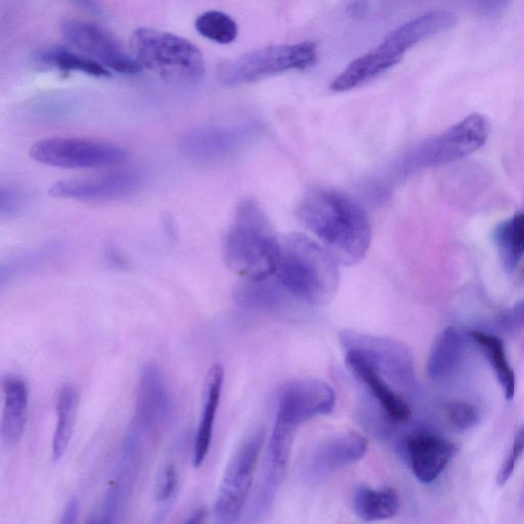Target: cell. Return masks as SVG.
I'll return each instance as SVG.
<instances>
[{
	"mask_svg": "<svg viewBox=\"0 0 524 524\" xmlns=\"http://www.w3.org/2000/svg\"><path fill=\"white\" fill-rule=\"evenodd\" d=\"M296 215L300 224L317 236L341 264L355 266L366 257L372 227L364 208L352 198L318 189L302 198Z\"/></svg>",
	"mask_w": 524,
	"mask_h": 524,
	"instance_id": "6da1fadb",
	"label": "cell"
},
{
	"mask_svg": "<svg viewBox=\"0 0 524 524\" xmlns=\"http://www.w3.org/2000/svg\"><path fill=\"white\" fill-rule=\"evenodd\" d=\"M338 264L323 245L307 235L291 233L281 239L275 276L279 285L296 300L322 307L338 291Z\"/></svg>",
	"mask_w": 524,
	"mask_h": 524,
	"instance_id": "7a4b0ae2",
	"label": "cell"
},
{
	"mask_svg": "<svg viewBox=\"0 0 524 524\" xmlns=\"http://www.w3.org/2000/svg\"><path fill=\"white\" fill-rule=\"evenodd\" d=\"M281 239L264 209L253 200L238 206L224 240L225 264L244 282L257 283L275 276Z\"/></svg>",
	"mask_w": 524,
	"mask_h": 524,
	"instance_id": "3957f363",
	"label": "cell"
},
{
	"mask_svg": "<svg viewBox=\"0 0 524 524\" xmlns=\"http://www.w3.org/2000/svg\"><path fill=\"white\" fill-rule=\"evenodd\" d=\"M335 403L333 388L322 380L296 379L283 385L270 441L275 470L281 471L287 466L298 427L313 418L332 413Z\"/></svg>",
	"mask_w": 524,
	"mask_h": 524,
	"instance_id": "277c9868",
	"label": "cell"
},
{
	"mask_svg": "<svg viewBox=\"0 0 524 524\" xmlns=\"http://www.w3.org/2000/svg\"><path fill=\"white\" fill-rule=\"evenodd\" d=\"M131 55L142 69L177 85L200 82L206 71L202 52L190 40L155 28H138L130 38Z\"/></svg>",
	"mask_w": 524,
	"mask_h": 524,
	"instance_id": "5b68a950",
	"label": "cell"
},
{
	"mask_svg": "<svg viewBox=\"0 0 524 524\" xmlns=\"http://www.w3.org/2000/svg\"><path fill=\"white\" fill-rule=\"evenodd\" d=\"M317 58L314 42L270 46L224 62L217 69V79L225 86H238L290 70L308 69Z\"/></svg>",
	"mask_w": 524,
	"mask_h": 524,
	"instance_id": "8992f818",
	"label": "cell"
},
{
	"mask_svg": "<svg viewBox=\"0 0 524 524\" xmlns=\"http://www.w3.org/2000/svg\"><path fill=\"white\" fill-rule=\"evenodd\" d=\"M490 122L482 114H471L439 136L414 148L404 159L405 172L456 162L482 148L490 136Z\"/></svg>",
	"mask_w": 524,
	"mask_h": 524,
	"instance_id": "52a82bcc",
	"label": "cell"
},
{
	"mask_svg": "<svg viewBox=\"0 0 524 524\" xmlns=\"http://www.w3.org/2000/svg\"><path fill=\"white\" fill-rule=\"evenodd\" d=\"M339 339L344 352L359 354L402 396L414 392V363L409 349L402 342L356 331H343Z\"/></svg>",
	"mask_w": 524,
	"mask_h": 524,
	"instance_id": "ba28073f",
	"label": "cell"
},
{
	"mask_svg": "<svg viewBox=\"0 0 524 524\" xmlns=\"http://www.w3.org/2000/svg\"><path fill=\"white\" fill-rule=\"evenodd\" d=\"M265 438L264 430L254 432L230 459L214 504L216 524H236L239 520L253 485Z\"/></svg>",
	"mask_w": 524,
	"mask_h": 524,
	"instance_id": "9c48e42d",
	"label": "cell"
},
{
	"mask_svg": "<svg viewBox=\"0 0 524 524\" xmlns=\"http://www.w3.org/2000/svg\"><path fill=\"white\" fill-rule=\"evenodd\" d=\"M36 162L67 169L105 168L120 164L126 152L103 141L78 138H52L36 142L30 149Z\"/></svg>",
	"mask_w": 524,
	"mask_h": 524,
	"instance_id": "30bf717a",
	"label": "cell"
},
{
	"mask_svg": "<svg viewBox=\"0 0 524 524\" xmlns=\"http://www.w3.org/2000/svg\"><path fill=\"white\" fill-rule=\"evenodd\" d=\"M61 32L71 47L110 72L136 75L143 70L133 55H129L118 40L98 24L68 19L62 23Z\"/></svg>",
	"mask_w": 524,
	"mask_h": 524,
	"instance_id": "8fae6325",
	"label": "cell"
},
{
	"mask_svg": "<svg viewBox=\"0 0 524 524\" xmlns=\"http://www.w3.org/2000/svg\"><path fill=\"white\" fill-rule=\"evenodd\" d=\"M173 415L169 384L156 364H147L140 373L133 427L144 436L157 434L168 426Z\"/></svg>",
	"mask_w": 524,
	"mask_h": 524,
	"instance_id": "7c38bea8",
	"label": "cell"
},
{
	"mask_svg": "<svg viewBox=\"0 0 524 524\" xmlns=\"http://www.w3.org/2000/svg\"><path fill=\"white\" fill-rule=\"evenodd\" d=\"M143 182L142 174L138 171H116L103 176L56 183L50 189V194L84 202L115 201L136 193Z\"/></svg>",
	"mask_w": 524,
	"mask_h": 524,
	"instance_id": "4fadbf2b",
	"label": "cell"
},
{
	"mask_svg": "<svg viewBox=\"0 0 524 524\" xmlns=\"http://www.w3.org/2000/svg\"><path fill=\"white\" fill-rule=\"evenodd\" d=\"M345 364L364 391L366 402L393 423L410 419L411 408L395 388L381 377L359 354L345 351Z\"/></svg>",
	"mask_w": 524,
	"mask_h": 524,
	"instance_id": "5bb4252c",
	"label": "cell"
},
{
	"mask_svg": "<svg viewBox=\"0 0 524 524\" xmlns=\"http://www.w3.org/2000/svg\"><path fill=\"white\" fill-rule=\"evenodd\" d=\"M456 23L457 16L453 12H428L391 31L375 50L396 66L417 43L451 29Z\"/></svg>",
	"mask_w": 524,
	"mask_h": 524,
	"instance_id": "9a60e30c",
	"label": "cell"
},
{
	"mask_svg": "<svg viewBox=\"0 0 524 524\" xmlns=\"http://www.w3.org/2000/svg\"><path fill=\"white\" fill-rule=\"evenodd\" d=\"M404 445L413 473L425 485L433 483L458 452L455 444L430 432L411 434Z\"/></svg>",
	"mask_w": 524,
	"mask_h": 524,
	"instance_id": "2e32d148",
	"label": "cell"
},
{
	"mask_svg": "<svg viewBox=\"0 0 524 524\" xmlns=\"http://www.w3.org/2000/svg\"><path fill=\"white\" fill-rule=\"evenodd\" d=\"M247 129L239 126H209L191 131L182 141V150L190 159L210 162L237 150L246 140Z\"/></svg>",
	"mask_w": 524,
	"mask_h": 524,
	"instance_id": "e0dca14e",
	"label": "cell"
},
{
	"mask_svg": "<svg viewBox=\"0 0 524 524\" xmlns=\"http://www.w3.org/2000/svg\"><path fill=\"white\" fill-rule=\"evenodd\" d=\"M369 442L356 431L336 434L320 444L313 456L314 468L330 472L362 460L368 453Z\"/></svg>",
	"mask_w": 524,
	"mask_h": 524,
	"instance_id": "ac0fdd59",
	"label": "cell"
},
{
	"mask_svg": "<svg viewBox=\"0 0 524 524\" xmlns=\"http://www.w3.org/2000/svg\"><path fill=\"white\" fill-rule=\"evenodd\" d=\"M4 408L2 417V439L13 447L20 443L25 432L28 407L29 388L19 376L8 375L3 379Z\"/></svg>",
	"mask_w": 524,
	"mask_h": 524,
	"instance_id": "d6986e66",
	"label": "cell"
},
{
	"mask_svg": "<svg viewBox=\"0 0 524 524\" xmlns=\"http://www.w3.org/2000/svg\"><path fill=\"white\" fill-rule=\"evenodd\" d=\"M224 382V367L221 364H214L207 375L204 407L194 443L193 465L195 468L201 467L208 455Z\"/></svg>",
	"mask_w": 524,
	"mask_h": 524,
	"instance_id": "ffe728a7",
	"label": "cell"
},
{
	"mask_svg": "<svg viewBox=\"0 0 524 524\" xmlns=\"http://www.w3.org/2000/svg\"><path fill=\"white\" fill-rule=\"evenodd\" d=\"M465 355V339L454 327L447 328L433 343L427 361V374L434 381L451 378Z\"/></svg>",
	"mask_w": 524,
	"mask_h": 524,
	"instance_id": "44dd1931",
	"label": "cell"
},
{
	"mask_svg": "<svg viewBox=\"0 0 524 524\" xmlns=\"http://www.w3.org/2000/svg\"><path fill=\"white\" fill-rule=\"evenodd\" d=\"M353 507L363 521L377 522L396 517L401 509V501L395 489L375 490L362 486L354 495Z\"/></svg>",
	"mask_w": 524,
	"mask_h": 524,
	"instance_id": "7402d4cb",
	"label": "cell"
},
{
	"mask_svg": "<svg viewBox=\"0 0 524 524\" xmlns=\"http://www.w3.org/2000/svg\"><path fill=\"white\" fill-rule=\"evenodd\" d=\"M79 392L73 385L66 384L60 388L56 403L57 423L53 436V459L61 460L72 440L78 409Z\"/></svg>",
	"mask_w": 524,
	"mask_h": 524,
	"instance_id": "603a6c76",
	"label": "cell"
},
{
	"mask_svg": "<svg viewBox=\"0 0 524 524\" xmlns=\"http://www.w3.org/2000/svg\"><path fill=\"white\" fill-rule=\"evenodd\" d=\"M287 297H291L277 282L269 280L250 283L243 282L235 291V301L246 310L277 312L286 307Z\"/></svg>",
	"mask_w": 524,
	"mask_h": 524,
	"instance_id": "cb8c5ba5",
	"label": "cell"
},
{
	"mask_svg": "<svg viewBox=\"0 0 524 524\" xmlns=\"http://www.w3.org/2000/svg\"><path fill=\"white\" fill-rule=\"evenodd\" d=\"M493 238L504 268L512 272L524 255V211L499 224Z\"/></svg>",
	"mask_w": 524,
	"mask_h": 524,
	"instance_id": "d4e9b609",
	"label": "cell"
},
{
	"mask_svg": "<svg viewBox=\"0 0 524 524\" xmlns=\"http://www.w3.org/2000/svg\"><path fill=\"white\" fill-rule=\"evenodd\" d=\"M470 337L485 353L503 388L505 398L512 400L515 395V374L507 360L503 341L479 331H472Z\"/></svg>",
	"mask_w": 524,
	"mask_h": 524,
	"instance_id": "484cf974",
	"label": "cell"
},
{
	"mask_svg": "<svg viewBox=\"0 0 524 524\" xmlns=\"http://www.w3.org/2000/svg\"><path fill=\"white\" fill-rule=\"evenodd\" d=\"M43 66L64 73H81L98 78L111 76V72L89 57L65 48H54L43 52L38 58Z\"/></svg>",
	"mask_w": 524,
	"mask_h": 524,
	"instance_id": "4316f807",
	"label": "cell"
},
{
	"mask_svg": "<svg viewBox=\"0 0 524 524\" xmlns=\"http://www.w3.org/2000/svg\"><path fill=\"white\" fill-rule=\"evenodd\" d=\"M195 28L201 36L220 45H230L239 33L236 21L220 11L201 14L195 22Z\"/></svg>",
	"mask_w": 524,
	"mask_h": 524,
	"instance_id": "83f0119b",
	"label": "cell"
},
{
	"mask_svg": "<svg viewBox=\"0 0 524 524\" xmlns=\"http://www.w3.org/2000/svg\"><path fill=\"white\" fill-rule=\"evenodd\" d=\"M524 452V426L521 427L515 435L513 447L511 453L505 458L502 466L500 467L496 482L499 487H503L508 483L511 478L518 459Z\"/></svg>",
	"mask_w": 524,
	"mask_h": 524,
	"instance_id": "f1b7e54d",
	"label": "cell"
},
{
	"mask_svg": "<svg viewBox=\"0 0 524 524\" xmlns=\"http://www.w3.org/2000/svg\"><path fill=\"white\" fill-rule=\"evenodd\" d=\"M179 489V473L176 466L168 464L162 470L156 488V497L159 501H168L173 498Z\"/></svg>",
	"mask_w": 524,
	"mask_h": 524,
	"instance_id": "f546056e",
	"label": "cell"
},
{
	"mask_svg": "<svg viewBox=\"0 0 524 524\" xmlns=\"http://www.w3.org/2000/svg\"><path fill=\"white\" fill-rule=\"evenodd\" d=\"M448 415L452 424L461 431L472 428L478 419L473 406L466 403H453L448 408Z\"/></svg>",
	"mask_w": 524,
	"mask_h": 524,
	"instance_id": "4dcf8cb0",
	"label": "cell"
},
{
	"mask_svg": "<svg viewBox=\"0 0 524 524\" xmlns=\"http://www.w3.org/2000/svg\"><path fill=\"white\" fill-rule=\"evenodd\" d=\"M24 206L23 194L14 187L2 186L0 189V212L3 216H15Z\"/></svg>",
	"mask_w": 524,
	"mask_h": 524,
	"instance_id": "1f68e13d",
	"label": "cell"
},
{
	"mask_svg": "<svg viewBox=\"0 0 524 524\" xmlns=\"http://www.w3.org/2000/svg\"><path fill=\"white\" fill-rule=\"evenodd\" d=\"M499 325L506 331H514L524 327V300L516 303L512 309L502 313Z\"/></svg>",
	"mask_w": 524,
	"mask_h": 524,
	"instance_id": "d6a6232c",
	"label": "cell"
},
{
	"mask_svg": "<svg viewBox=\"0 0 524 524\" xmlns=\"http://www.w3.org/2000/svg\"><path fill=\"white\" fill-rule=\"evenodd\" d=\"M79 515V502L73 497L68 502L59 524H77Z\"/></svg>",
	"mask_w": 524,
	"mask_h": 524,
	"instance_id": "836d02e7",
	"label": "cell"
},
{
	"mask_svg": "<svg viewBox=\"0 0 524 524\" xmlns=\"http://www.w3.org/2000/svg\"><path fill=\"white\" fill-rule=\"evenodd\" d=\"M369 11L368 3H353L347 6V12L353 17H363Z\"/></svg>",
	"mask_w": 524,
	"mask_h": 524,
	"instance_id": "e575fe53",
	"label": "cell"
},
{
	"mask_svg": "<svg viewBox=\"0 0 524 524\" xmlns=\"http://www.w3.org/2000/svg\"><path fill=\"white\" fill-rule=\"evenodd\" d=\"M207 512L204 508L195 510L183 524H205Z\"/></svg>",
	"mask_w": 524,
	"mask_h": 524,
	"instance_id": "d590c367",
	"label": "cell"
},
{
	"mask_svg": "<svg viewBox=\"0 0 524 524\" xmlns=\"http://www.w3.org/2000/svg\"><path fill=\"white\" fill-rule=\"evenodd\" d=\"M90 524H113V521L101 516L100 519L92 521Z\"/></svg>",
	"mask_w": 524,
	"mask_h": 524,
	"instance_id": "8d00e7d4",
	"label": "cell"
},
{
	"mask_svg": "<svg viewBox=\"0 0 524 524\" xmlns=\"http://www.w3.org/2000/svg\"><path fill=\"white\" fill-rule=\"evenodd\" d=\"M153 524H162V519L161 518L156 519Z\"/></svg>",
	"mask_w": 524,
	"mask_h": 524,
	"instance_id": "74e56055",
	"label": "cell"
}]
</instances>
